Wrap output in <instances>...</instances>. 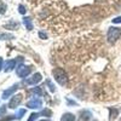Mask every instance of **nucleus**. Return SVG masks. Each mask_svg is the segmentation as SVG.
Returning a JSON list of instances; mask_svg holds the SVG:
<instances>
[{
    "mask_svg": "<svg viewBox=\"0 0 121 121\" xmlns=\"http://www.w3.org/2000/svg\"><path fill=\"white\" fill-rule=\"evenodd\" d=\"M52 74H53L55 80H56L59 85H62V86L67 85V82H68V76H67V74H65V72H64L63 69L56 68L53 72H52Z\"/></svg>",
    "mask_w": 121,
    "mask_h": 121,
    "instance_id": "nucleus-1",
    "label": "nucleus"
},
{
    "mask_svg": "<svg viewBox=\"0 0 121 121\" xmlns=\"http://www.w3.org/2000/svg\"><path fill=\"white\" fill-rule=\"evenodd\" d=\"M120 35H121V29H120V28H116V27L109 28L108 34H107V36H108V41H109L110 44L116 43V40L120 38Z\"/></svg>",
    "mask_w": 121,
    "mask_h": 121,
    "instance_id": "nucleus-2",
    "label": "nucleus"
},
{
    "mask_svg": "<svg viewBox=\"0 0 121 121\" xmlns=\"http://www.w3.org/2000/svg\"><path fill=\"white\" fill-rule=\"evenodd\" d=\"M30 72H32L30 67H26V65H19L16 69V74L18 75V78H27L30 74Z\"/></svg>",
    "mask_w": 121,
    "mask_h": 121,
    "instance_id": "nucleus-3",
    "label": "nucleus"
},
{
    "mask_svg": "<svg viewBox=\"0 0 121 121\" xmlns=\"http://www.w3.org/2000/svg\"><path fill=\"white\" fill-rule=\"evenodd\" d=\"M22 98H23L22 95H15V96H12L11 100H10V103H9V108H11V109L17 108L19 105V103L22 102Z\"/></svg>",
    "mask_w": 121,
    "mask_h": 121,
    "instance_id": "nucleus-4",
    "label": "nucleus"
},
{
    "mask_svg": "<svg viewBox=\"0 0 121 121\" xmlns=\"http://www.w3.org/2000/svg\"><path fill=\"white\" fill-rule=\"evenodd\" d=\"M27 107L30 108V109H40L43 107V100L39 99V98H33L27 103Z\"/></svg>",
    "mask_w": 121,
    "mask_h": 121,
    "instance_id": "nucleus-5",
    "label": "nucleus"
},
{
    "mask_svg": "<svg viewBox=\"0 0 121 121\" xmlns=\"http://www.w3.org/2000/svg\"><path fill=\"white\" fill-rule=\"evenodd\" d=\"M18 88V84H16V85H13V86H11L10 88H7V90H5L4 92H3V96H1V98L3 99H7V98H10L13 93H15V91Z\"/></svg>",
    "mask_w": 121,
    "mask_h": 121,
    "instance_id": "nucleus-6",
    "label": "nucleus"
},
{
    "mask_svg": "<svg viewBox=\"0 0 121 121\" xmlns=\"http://www.w3.org/2000/svg\"><path fill=\"white\" fill-rule=\"evenodd\" d=\"M41 74H39V73H35L32 78H29V79H27L26 80V82L28 84V85H36L38 82H40L41 81Z\"/></svg>",
    "mask_w": 121,
    "mask_h": 121,
    "instance_id": "nucleus-7",
    "label": "nucleus"
},
{
    "mask_svg": "<svg viewBox=\"0 0 121 121\" xmlns=\"http://www.w3.org/2000/svg\"><path fill=\"white\" fill-rule=\"evenodd\" d=\"M16 67V60L15 59H10V60H6L5 64H4V69L5 72H11L13 70V68Z\"/></svg>",
    "mask_w": 121,
    "mask_h": 121,
    "instance_id": "nucleus-8",
    "label": "nucleus"
},
{
    "mask_svg": "<svg viewBox=\"0 0 121 121\" xmlns=\"http://www.w3.org/2000/svg\"><path fill=\"white\" fill-rule=\"evenodd\" d=\"M80 119H81V121H87L90 119H92V113L90 112V110H82L81 113H80Z\"/></svg>",
    "mask_w": 121,
    "mask_h": 121,
    "instance_id": "nucleus-9",
    "label": "nucleus"
},
{
    "mask_svg": "<svg viewBox=\"0 0 121 121\" xmlns=\"http://www.w3.org/2000/svg\"><path fill=\"white\" fill-rule=\"evenodd\" d=\"M60 121H75V115L72 113H64L60 117Z\"/></svg>",
    "mask_w": 121,
    "mask_h": 121,
    "instance_id": "nucleus-10",
    "label": "nucleus"
},
{
    "mask_svg": "<svg viewBox=\"0 0 121 121\" xmlns=\"http://www.w3.org/2000/svg\"><path fill=\"white\" fill-rule=\"evenodd\" d=\"M117 115H119V110L116 108H109V120L110 121L115 120Z\"/></svg>",
    "mask_w": 121,
    "mask_h": 121,
    "instance_id": "nucleus-11",
    "label": "nucleus"
},
{
    "mask_svg": "<svg viewBox=\"0 0 121 121\" xmlns=\"http://www.w3.org/2000/svg\"><path fill=\"white\" fill-rule=\"evenodd\" d=\"M23 24L26 26V28H27L28 30H32V29H33L32 19H30L29 17H24V18H23Z\"/></svg>",
    "mask_w": 121,
    "mask_h": 121,
    "instance_id": "nucleus-12",
    "label": "nucleus"
},
{
    "mask_svg": "<svg viewBox=\"0 0 121 121\" xmlns=\"http://www.w3.org/2000/svg\"><path fill=\"white\" fill-rule=\"evenodd\" d=\"M32 92H34V93L38 95V96H44V91H43L41 88H39V87H34V88L32 90Z\"/></svg>",
    "mask_w": 121,
    "mask_h": 121,
    "instance_id": "nucleus-13",
    "label": "nucleus"
},
{
    "mask_svg": "<svg viewBox=\"0 0 121 121\" xmlns=\"http://www.w3.org/2000/svg\"><path fill=\"white\" fill-rule=\"evenodd\" d=\"M5 28H7V29L12 28V29H15V28H18V24H17L16 22H10L9 24H6V26H5Z\"/></svg>",
    "mask_w": 121,
    "mask_h": 121,
    "instance_id": "nucleus-14",
    "label": "nucleus"
},
{
    "mask_svg": "<svg viewBox=\"0 0 121 121\" xmlns=\"http://www.w3.org/2000/svg\"><path fill=\"white\" fill-rule=\"evenodd\" d=\"M39 116H40V114H38V113H33V114H30V117L28 119V121H35Z\"/></svg>",
    "mask_w": 121,
    "mask_h": 121,
    "instance_id": "nucleus-15",
    "label": "nucleus"
},
{
    "mask_svg": "<svg viewBox=\"0 0 121 121\" xmlns=\"http://www.w3.org/2000/svg\"><path fill=\"white\" fill-rule=\"evenodd\" d=\"M46 84H47V86L50 87V91H51V92H56V87H55V85H52V82L50 81V80H47Z\"/></svg>",
    "mask_w": 121,
    "mask_h": 121,
    "instance_id": "nucleus-16",
    "label": "nucleus"
},
{
    "mask_svg": "<svg viewBox=\"0 0 121 121\" xmlns=\"http://www.w3.org/2000/svg\"><path fill=\"white\" fill-rule=\"evenodd\" d=\"M40 115H44V116H51L52 115V113H51V110H50V109H45V110H43V112H41V114H40Z\"/></svg>",
    "mask_w": 121,
    "mask_h": 121,
    "instance_id": "nucleus-17",
    "label": "nucleus"
},
{
    "mask_svg": "<svg viewBox=\"0 0 121 121\" xmlns=\"http://www.w3.org/2000/svg\"><path fill=\"white\" fill-rule=\"evenodd\" d=\"M26 114V109H21V110H18V113L16 114V116H17V119L19 120V119H22V116Z\"/></svg>",
    "mask_w": 121,
    "mask_h": 121,
    "instance_id": "nucleus-18",
    "label": "nucleus"
},
{
    "mask_svg": "<svg viewBox=\"0 0 121 121\" xmlns=\"http://www.w3.org/2000/svg\"><path fill=\"white\" fill-rule=\"evenodd\" d=\"M5 11H6V5L0 1V13H5Z\"/></svg>",
    "mask_w": 121,
    "mask_h": 121,
    "instance_id": "nucleus-19",
    "label": "nucleus"
},
{
    "mask_svg": "<svg viewBox=\"0 0 121 121\" xmlns=\"http://www.w3.org/2000/svg\"><path fill=\"white\" fill-rule=\"evenodd\" d=\"M26 11H27V10H26V7H24L23 5H19V6H18V12L21 13V15H24Z\"/></svg>",
    "mask_w": 121,
    "mask_h": 121,
    "instance_id": "nucleus-20",
    "label": "nucleus"
},
{
    "mask_svg": "<svg viewBox=\"0 0 121 121\" xmlns=\"http://www.w3.org/2000/svg\"><path fill=\"white\" fill-rule=\"evenodd\" d=\"M0 38H5V39H12L13 36L11 34H0Z\"/></svg>",
    "mask_w": 121,
    "mask_h": 121,
    "instance_id": "nucleus-21",
    "label": "nucleus"
},
{
    "mask_svg": "<svg viewBox=\"0 0 121 121\" xmlns=\"http://www.w3.org/2000/svg\"><path fill=\"white\" fill-rule=\"evenodd\" d=\"M67 102H68V105H78V103H76V102H74V100H70L69 98L67 99Z\"/></svg>",
    "mask_w": 121,
    "mask_h": 121,
    "instance_id": "nucleus-22",
    "label": "nucleus"
},
{
    "mask_svg": "<svg viewBox=\"0 0 121 121\" xmlns=\"http://www.w3.org/2000/svg\"><path fill=\"white\" fill-rule=\"evenodd\" d=\"M113 23H121V17H116L113 19Z\"/></svg>",
    "mask_w": 121,
    "mask_h": 121,
    "instance_id": "nucleus-23",
    "label": "nucleus"
},
{
    "mask_svg": "<svg viewBox=\"0 0 121 121\" xmlns=\"http://www.w3.org/2000/svg\"><path fill=\"white\" fill-rule=\"evenodd\" d=\"M39 35H40V38H43V39H46V38H47V35H46L45 33H43V32H40Z\"/></svg>",
    "mask_w": 121,
    "mask_h": 121,
    "instance_id": "nucleus-24",
    "label": "nucleus"
},
{
    "mask_svg": "<svg viewBox=\"0 0 121 121\" xmlns=\"http://www.w3.org/2000/svg\"><path fill=\"white\" fill-rule=\"evenodd\" d=\"M3 68H4V62H3V59L0 58V70H1Z\"/></svg>",
    "mask_w": 121,
    "mask_h": 121,
    "instance_id": "nucleus-25",
    "label": "nucleus"
},
{
    "mask_svg": "<svg viewBox=\"0 0 121 121\" xmlns=\"http://www.w3.org/2000/svg\"><path fill=\"white\" fill-rule=\"evenodd\" d=\"M41 121H50V120H41Z\"/></svg>",
    "mask_w": 121,
    "mask_h": 121,
    "instance_id": "nucleus-26",
    "label": "nucleus"
},
{
    "mask_svg": "<svg viewBox=\"0 0 121 121\" xmlns=\"http://www.w3.org/2000/svg\"><path fill=\"white\" fill-rule=\"evenodd\" d=\"M93 121H97V120H93Z\"/></svg>",
    "mask_w": 121,
    "mask_h": 121,
    "instance_id": "nucleus-27",
    "label": "nucleus"
},
{
    "mask_svg": "<svg viewBox=\"0 0 121 121\" xmlns=\"http://www.w3.org/2000/svg\"><path fill=\"white\" fill-rule=\"evenodd\" d=\"M120 121H121V120H120Z\"/></svg>",
    "mask_w": 121,
    "mask_h": 121,
    "instance_id": "nucleus-28",
    "label": "nucleus"
}]
</instances>
